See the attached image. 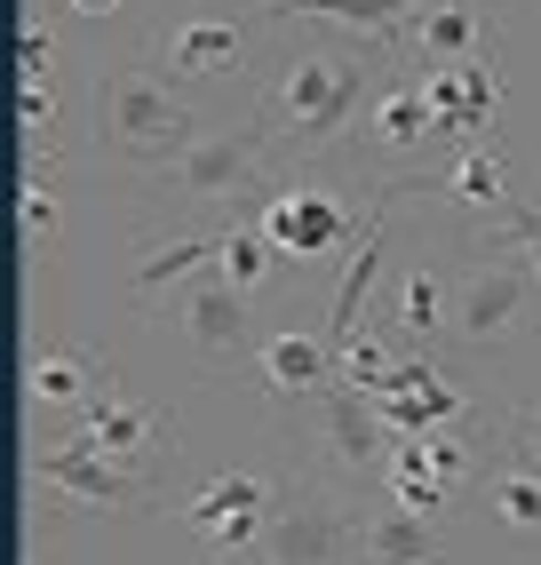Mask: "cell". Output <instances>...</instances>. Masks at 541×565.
Wrapping results in <instances>:
<instances>
[{"label": "cell", "mask_w": 541, "mask_h": 565, "mask_svg": "<svg viewBox=\"0 0 541 565\" xmlns=\"http://www.w3.org/2000/svg\"><path fill=\"white\" fill-rule=\"evenodd\" d=\"M406 56L391 41H351V32L303 24L295 41H279L263 56L255 81V111L247 120L270 136L279 168H327L342 143L359 136V120L374 111L382 81H391Z\"/></svg>", "instance_id": "obj_1"}, {"label": "cell", "mask_w": 541, "mask_h": 565, "mask_svg": "<svg viewBox=\"0 0 541 565\" xmlns=\"http://www.w3.org/2000/svg\"><path fill=\"white\" fill-rule=\"evenodd\" d=\"M279 175V152L255 120L240 128H208L176 168L144 175L136 192V232H200V223H231L215 207H255L263 183Z\"/></svg>", "instance_id": "obj_2"}, {"label": "cell", "mask_w": 541, "mask_h": 565, "mask_svg": "<svg viewBox=\"0 0 541 565\" xmlns=\"http://www.w3.org/2000/svg\"><path fill=\"white\" fill-rule=\"evenodd\" d=\"M367 510H374V486L342 478L327 455L295 446L255 565H367Z\"/></svg>", "instance_id": "obj_3"}, {"label": "cell", "mask_w": 541, "mask_h": 565, "mask_svg": "<svg viewBox=\"0 0 541 565\" xmlns=\"http://www.w3.org/2000/svg\"><path fill=\"white\" fill-rule=\"evenodd\" d=\"M374 200H382V183H351L327 160V168H279L247 215L279 247V263H335V255L351 263L359 239H367L359 215H374Z\"/></svg>", "instance_id": "obj_4"}, {"label": "cell", "mask_w": 541, "mask_h": 565, "mask_svg": "<svg viewBox=\"0 0 541 565\" xmlns=\"http://www.w3.org/2000/svg\"><path fill=\"white\" fill-rule=\"evenodd\" d=\"M541 311V271L526 247H510L501 223H462V255H454V343L462 351H494Z\"/></svg>", "instance_id": "obj_5"}, {"label": "cell", "mask_w": 541, "mask_h": 565, "mask_svg": "<svg viewBox=\"0 0 541 565\" xmlns=\"http://www.w3.org/2000/svg\"><path fill=\"white\" fill-rule=\"evenodd\" d=\"M104 136H112V152H120L136 175H160V168H176L208 128H200V111L176 96L168 72L136 56V64H120V72L104 81Z\"/></svg>", "instance_id": "obj_6"}, {"label": "cell", "mask_w": 541, "mask_h": 565, "mask_svg": "<svg viewBox=\"0 0 541 565\" xmlns=\"http://www.w3.org/2000/svg\"><path fill=\"white\" fill-rule=\"evenodd\" d=\"M24 486H32V510H49V518H104V510H160L168 502V486L151 470H128V462L96 455L88 438L32 446Z\"/></svg>", "instance_id": "obj_7"}, {"label": "cell", "mask_w": 541, "mask_h": 565, "mask_svg": "<svg viewBox=\"0 0 541 565\" xmlns=\"http://www.w3.org/2000/svg\"><path fill=\"white\" fill-rule=\"evenodd\" d=\"M270 510H279V470H215L183 494L176 518L191 525V542L215 550V565H255Z\"/></svg>", "instance_id": "obj_8"}, {"label": "cell", "mask_w": 541, "mask_h": 565, "mask_svg": "<svg viewBox=\"0 0 541 565\" xmlns=\"http://www.w3.org/2000/svg\"><path fill=\"white\" fill-rule=\"evenodd\" d=\"M295 446L327 455L342 478H359V486H374V478H382V462H391V430H382L374 391L342 383V374H335L319 398H303V438H295Z\"/></svg>", "instance_id": "obj_9"}, {"label": "cell", "mask_w": 541, "mask_h": 565, "mask_svg": "<svg viewBox=\"0 0 541 565\" xmlns=\"http://www.w3.org/2000/svg\"><path fill=\"white\" fill-rule=\"evenodd\" d=\"M414 81H422V104H431V128H438V160L462 152V143H494L501 104H510L501 56H478V64H431V72H414Z\"/></svg>", "instance_id": "obj_10"}, {"label": "cell", "mask_w": 541, "mask_h": 565, "mask_svg": "<svg viewBox=\"0 0 541 565\" xmlns=\"http://www.w3.org/2000/svg\"><path fill=\"white\" fill-rule=\"evenodd\" d=\"M72 438H88L96 455L128 462V470H151V478H168V462H176V414L120 398V383H104V391H96V398L81 406V423H72Z\"/></svg>", "instance_id": "obj_11"}, {"label": "cell", "mask_w": 541, "mask_h": 565, "mask_svg": "<svg viewBox=\"0 0 541 565\" xmlns=\"http://www.w3.org/2000/svg\"><path fill=\"white\" fill-rule=\"evenodd\" d=\"M176 311H183V334H191V351H200L208 374H240L255 359V343H263V334H255V303L223 271H200L176 295Z\"/></svg>", "instance_id": "obj_12"}, {"label": "cell", "mask_w": 541, "mask_h": 565, "mask_svg": "<svg viewBox=\"0 0 541 565\" xmlns=\"http://www.w3.org/2000/svg\"><path fill=\"white\" fill-rule=\"evenodd\" d=\"M374 406H382V430L391 438H431V430H462L470 391H462L431 351H399V366H391V383L374 391Z\"/></svg>", "instance_id": "obj_13"}, {"label": "cell", "mask_w": 541, "mask_h": 565, "mask_svg": "<svg viewBox=\"0 0 541 565\" xmlns=\"http://www.w3.org/2000/svg\"><path fill=\"white\" fill-rule=\"evenodd\" d=\"M223 263V223L200 232H136V263H128V303L136 311H168V295H183L200 271Z\"/></svg>", "instance_id": "obj_14"}, {"label": "cell", "mask_w": 541, "mask_h": 565, "mask_svg": "<svg viewBox=\"0 0 541 565\" xmlns=\"http://www.w3.org/2000/svg\"><path fill=\"white\" fill-rule=\"evenodd\" d=\"M414 200H438L454 223H501L510 200H518V183H510V160H501L494 143H462V152H446L414 183Z\"/></svg>", "instance_id": "obj_15"}, {"label": "cell", "mask_w": 541, "mask_h": 565, "mask_svg": "<svg viewBox=\"0 0 541 565\" xmlns=\"http://www.w3.org/2000/svg\"><path fill=\"white\" fill-rule=\"evenodd\" d=\"M263 17H176L168 32H151V64L168 81H208V72H240L255 56Z\"/></svg>", "instance_id": "obj_16"}, {"label": "cell", "mask_w": 541, "mask_h": 565, "mask_svg": "<svg viewBox=\"0 0 541 565\" xmlns=\"http://www.w3.org/2000/svg\"><path fill=\"white\" fill-rule=\"evenodd\" d=\"M494 41H501L494 0H438L399 32V56L414 72H431V64H478V56H494Z\"/></svg>", "instance_id": "obj_17"}, {"label": "cell", "mask_w": 541, "mask_h": 565, "mask_svg": "<svg viewBox=\"0 0 541 565\" xmlns=\"http://www.w3.org/2000/svg\"><path fill=\"white\" fill-rule=\"evenodd\" d=\"M367 334H399V343L431 351V343H454V263H406L399 287H391V311L367 319Z\"/></svg>", "instance_id": "obj_18"}, {"label": "cell", "mask_w": 541, "mask_h": 565, "mask_svg": "<svg viewBox=\"0 0 541 565\" xmlns=\"http://www.w3.org/2000/svg\"><path fill=\"white\" fill-rule=\"evenodd\" d=\"M367 143H374V152H391V160H406V175H431L438 168V128H431V104H422L414 64H399L391 81H382V96L367 111Z\"/></svg>", "instance_id": "obj_19"}, {"label": "cell", "mask_w": 541, "mask_h": 565, "mask_svg": "<svg viewBox=\"0 0 541 565\" xmlns=\"http://www.w3.org/2000/svg\"><path fill=\"white\" fill-rule=\"evenodd\" d=\"M247 374L279 398V406H303V398H319L327 383H335V343L327 334H303V327H270L263 343H255V359H247Z\"/></svg>", "instance_id": "obj_20"}, {"label": "cell", "mask_w": 541, "mask_h": 565, "mask_svg": "<svg viewBox=\"0 0 541 565\" xmlns=\"http://www.w3.org/2000/svg\"><path fill=\"white\" fill-rule=\"evenodd\" d=\"M422 9H438V0H279L263 17H295V24H327V32H351V41H391L399 49V32Z\"/></svg>", "instance_id": "obj_21"}, {"label": "cell", "mask_w": 541, "mask_h": 565, "mask_svg": "<svg viewBox=\"0 0 541 565\" xmlns=\"http://www.w3.org/2000/svg\"><path fill=\"white\" fill-rule=\"evenodd\" d=\"M104 383H112V366L88 343H41L24 359V398L32 406H72V414H81Z\"/></svg>", "instance_id": "obj_22"}, {"label": "cell", "mask_w": 541, "mask_h": 565, "mask_svg": "<svg viewBox=\"0 0 541 565\" xmlns=\"http://www.w3.org/2000/svg\"><path fill=\"white\" fill-rule=\"evenodd\" d=\"M438 557H446V542H438L431 518L391 510L374 494V510H367V565H438Z\"/></svg>", "instance_id": "obj_23"}, {"label": "cell", "mask_w": 541, "mask_h": 565, "mask_svg": "<svg viewBox=\"0 0 541 565\" xmlns=\"http://www.w3.org/2000/svg\"><path fill=\"white\" fill-rule=\"evenodd\" d=\"M215 271L240 287L247 303L270 287V271H279V247L263 239V223H255V215H231V223H223V263H215Z\"/></svg>", "instance_id": "obj_24"}, {"label": "cell", "mask_w": 541, "mask_h": 565, "mask_svg": "<svg viewBox=\"0 0 541 565\" xmlns=\"http://www.w3.org/2000/svg\"><path fill=\"white\" fill-rule=\"evenodd\" d=\"M17 232H24V263H41L64 239V192L49 183V168H24L17 175Z\"/></svg>", "instance_id": "obj_25"}, {"label": "cell", "mask_w": 541, "mask_h": 565, "mask_svg": "<svg viewBox=\"0 0 541 565\" xmlns=\"http://www.w3.org/2000/svg\"><path fill=\"white\" fill-rule=\"evenodd\" d=\"M486 510L510 525V534H541V470L494 462V470H486Z\"/></svg>", "instance_id": "obj_26"}, {"label": "cell", "mask_w": 541, "mask_h": 565, "mask_svg": "<svg viewBox=\"0 0 541 565\" xmlns=\"http://www.w3.org/2000/svg\"><path fill=\"white\" fill-rule=\"evenodd\" d=\"M391 446H399L406 462H422L431 478H446V486H470V470H478V455H470V446H462L454 430H431V438H391Z\"/></svg>", "instance_id": "obj_27"}, {"label": "cell", "mask_w": 541, "mask_h": 565, "mask_svg": "<svg viewBox=\"0 0 541 565\" xmlns=\"http://www.w3.org/2000/svg\"><path fill=\"white\" fill-rule=\"evenodd\" d=\"M17 81H56V24L49 17L17 24Z\"/></svg>", "instance_id": "obj_28"}, {"label": "cell", "mask_w": 541, "mask_h": 565, "mask_svg": "<svg viewBox=\"0 0 541 565\" xmlns=\"http://www.w3.org/2000/svg\"><path fill=\"white\" fill-rule=\"evenodd\" d=\"M501 446H510V462L541 470V398H533V406H518L510 423H501Z\"/></svg>", "instance_id": "obj_29"}, {"label": "cell", "mask_w": 541, "mask_h": 565, "mask_svg": "<svg viewBox=\"0 0 541 565\" xmlns=\"http://www.w3.org/2000/svg\"><path fill=\"white\" fill-rule=\"evenodd\" d=\"M501 232H510V247H526V263L541 271V200H510V215H501Z\"/></svg>", "instance_id": "obj_30"}, {"label": "cell", "mask_w": 541, "mask_h": 565, "mask_svg": "<svg viewBox=\"0 0 541 565\" xmlns=\"http://www.w3.org/2000/svg\"><path fill=\"white\" fill-rule=\"evenodd\" d=\"M200 9H208V17H215V9H231V17H247V9H255V17H263V9H279V0H200Z\"/></svg>", "instance_id": "obj_31"}, {"label": "cell", "mask_w": 541, "mask_h": 565, "mask_svg": "<svg viewBox=\"0 0 541 565\" xmlns=\"http://www.w3.org/2000/svg\"><path fill=\"white\" fill-rule=\"evenodd\" d=\"M64 9H72V17H112L120 0H64Z\"/></svg>", "instance_id": "obj_32"}, {"label": "cell", "mask_w": 541, "mask_h": 565, "mask_svg": "<svg viewBox=\"0 0 541 565\" xmlns=\"http://www.w3.org/2000/svg\"><path fill=\"white\" fill-rule=\"evenodd\" d=\"M24 565H41V550H32V557H24Z\"/></svg>", "instance_id": "obj_33"}]
</instances>
